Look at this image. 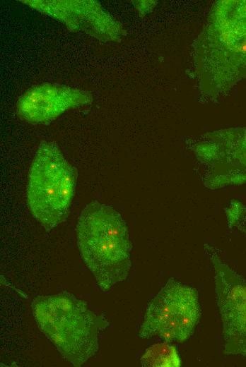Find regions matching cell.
Instances as JSON below:
<instances>
[{
    "label": "cell",
    "mask_w": 246,
    "mask_h": 367,
    "mask_svg": "<svg viewBox=\"0 0 246 367\" xmlns=\"http://www.w3.org/2000/svg\"><path fill=\"white\" fill-rule=\"evenodd\" d=\"M193 60L198 88L211 100L246 79V0L214 4L194 42Z\"/></svg>",
    "instance_id": "6da1fadb"
},
{
    "label": "cell",
    "mask_w": 246,
    "mask_h": 367,
    "mask_svg": "<svg viewBox=\"0 0 246 367\" xmlns=\"http://www.w3.org/2000/svg\"><path fill=\"white\" fill-rule=\"evenodd\" d=\"M76 234L81 258L102 291L125 280L131 243L126 222L115 209L91 201L78 217Z\"/></svg>",
    "instance_id": "7a4b0ae2"
},
{
    "label": "cell",
    "mask_w": 246,
    "mask_h": 367,
    "mask_svg": "<svg viewBox=\"0 0 246 367\" xmlns=\"http://www.w3.org/2000/svg\"><path fill=\"white\" fill-rule=\"evenodd\" d=\"M33 317L42 333L62 356L81 366L99 349V336L109 326L101 315L71 293L39 296L31 303Z\"/></svg>",
    "instance_id": "3957f363"
},
{
    "label": "cell",
    "mask_w": 246,
    "mask_h": 367,
    "mask_svg": "<svg viewBox=\"0 0 246 367\" xmlns=\"http://www.w3.org/2000/svg\"><path fill=\"white\" fill-rule=\"evenodd\" d=\"M76 181V169L57 145L42 141L30 168L26 195L30 213L46 231L68 217Z\"/></svg>",
    "instance_id": "277c9868"
},
{
    "label": "cell",
    "mask_w": 246,
    "mask_h": 367,
    "mask_svg": "<svg viewBox=\"0 0 246 367\" xmlns=\"http://www.w3.org/2000/svg\"><path fill=\"white\" fill-rule=\"evenodd\" d=\"M200 315L197 290L172 277L148 303L139 336L183 342L193 335Z\"/></svg>",
    "instance_id": "5b68a950"
},
{
    "label": "cell",
    "mask_w": 246,
    "mask_h": 367,
    "mask_svg": "<svg viewBox=\"0 0 246 367\" xmlns=\"http://www.w3.org/2000/svg\"><path fill=\"white\" fill-rule=\"evenodd\" d=\"M193 150L204 167L202 181L206 188L246 183V126L208 133Z\"/></svg>",
    "instance_id": "8992f818"
},
{
    "label": "cell",
    "mask_w": 246,
    "mask_h": 367,
    "mask_svg": "<svg viewBox=\"0 0 246 367\" xmlns=\"http://www.w3.org/2000/svg\"><path fill=\"white\" fill-rule=\"evenodd\" d=\"M214 271L216 303L220 313L224 354L246 357V280L206 246Z\"/></svg>",
    "instance_id": "52a82bcc"
},
{
    "label": "cell",
    "mask_w": 246,
    "mask_h": 367,
    "mask_svg": "<svg viewBox=\"0 0 246 367\" xmlns=\"http://www.w3.org/2000/svg\"><path fill=\"white\" fill-rule=\"evenodd\" d=\"M26 4L63 22L74 30L103 40H117L122 28L93 1H25Z\"/></svg>",
    "instance_id": "ba28073f"
},
{
    "label": "cell",
    "mask_w": 246,
    "mask_h": 367,
    "mask_svg": "<svg viewBox=\"0 0 246 367\" xmlns=\"http://www.w3.org/2000/svg\"><path fill=\"white\" fill-rule=\"evenodd\" d=\"M90 95L70 87L45 83L30 88L20 98L18 115L33 124H48L69 109L88 104Z\"/></svg>",
    "instance_id": "9c48e42d"
},
{
    "label": "cell",
    "mask_w": 246,
    "mask_h": 367,
    "mask_svg": "<svg viewBox=\"0 0 246 367\" xmlns=\"http://www.w3.org/2000/svg\"><path fill=\"white\" fill-rule=\"evenodd\" d=\"M142 366H172L182 364L177 348L169 342L153 344L148 347L141 358Z\"/></svg>",
    "instance_id": "30bf717a"
},
{
    "label": "cell",
    "mask_w": 246,
    "mask_h": 367,
    "mask_svg": "<svg viewBox=\"0 0 246 367\" xmlns=\"http://www.w3.org/2000/svg\"><path fill=\"white\" fill-rule=\"evenodd\" d=\"M228 225L246 234V205L232 200L225 209Z\"/></svg>",
    "instance_id": "8fae6325"
}]
</instances>
